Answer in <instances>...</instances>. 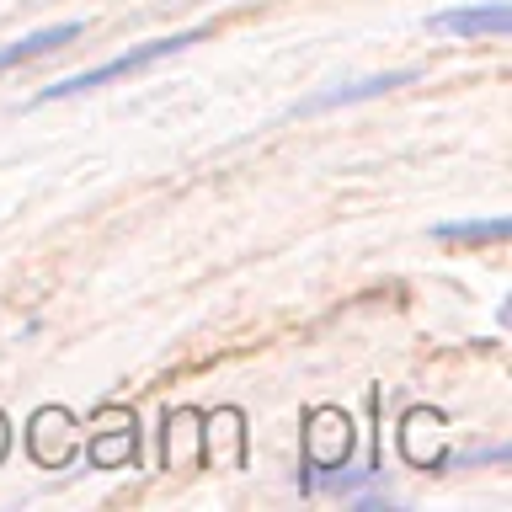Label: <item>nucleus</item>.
Here are the masks:
<instances>
[{
    "label": "nucleus",
    "instance_id": "f257e3e1",
    "mask_svg": "<svg viewBox=\"0 0 512 512\" xmlns=\"http://www.w3.org/2000/svg\"><path fill=\"white\" fill-rule=\"evenodd\" d=\"M203 38H214V27H187V32H171V38H150V43L128 48V54H118V59L96 64V70H80V75H64V80H54V86H43L38 96H32V107H43V102H70V96H86V91H96V86H107V80L139 75V70H150V64L182 54V48L203 43Z\"/></svg>",
    "mask_w": 512,
    "mask_h": 512
},
{
    "label": "nucleus",
    "instance_id": "f03ea898",
    "mask_svg": "<svg viewBox=\"0 0 512 512\" xmlns=\"http://www.w3.org/2000/svg\"><path fill=\"white\" fill-rule=\"evenodd\" d=\"M352 454V422L336 406L310 411V432H304V470H342Z\"/></svg>",
    "mask_w": 512,
    "mask_h": 512
},
{
    "label": "nucleus",
    "instance_id": "7ed1b4c3",
    "mask_svg": "<svg viewBox=\"0 0 512 512\" xmlns=\"http://www.w3.org/2000/svg\"><path fill=\"white\" fill-rule=\"evenodd\" d=\"M512 27V11L502 0L491 6H464V11H432L427 16V32H454V38H507Z\"/></svg>",
    "mask_w": 512,
    "mask_h": 512
},
{
    "label": "nucleus",
    "instance_id": "20e7f679",
    "mask_svg": "<svg viewBox=\"0 0 512 512\" xmlns=\"http://www.w3.org/2000/svg\"><path fill=\"white\" fill-rule=\"evenodd\" d=\"M416 70H390V75H368V80H352V86H331V91H320L310 96V102H299L294 112H331V107H352V102H368V96H384V91H395V86H411Z\"/></svg>",
    "mask_w": 512,
    "mask_h": 512
},
{
    "label": "nucleus",
    "instance_id": "39448f33",
    "mask_svg": "<svg viewBox=\"0 0 512 512\" xmlns=\"http://www.w3.org/2000/svg\"><path fill=\"white\" fill-rule=\"evenodd\" d=\"M80 32H86V22H54V27L27 32V38H16V43L0 48V70H16V64H27V59L59 54V48H64V43H75Z\"/></svg>",
    "mask_w": 512,
    "mask_h": 512
},
{
    "label": "nucleus",
    "instance_id": "423d86ee",
    "mask_svg": "<svg viewBox=\"0 0 512 512\" xmlns=\"http://www.w3.org/2000/svg\"><path fill=\"white\" fill-rule=\"evenodd\" d=\"M75 443H80V432L70 427V416H64L59 406L32 416V454H38L43 464H64L75 454Z\"/></svg>",
    "mask_w": 512,
    "mask_h": 512
},
{
    "label": "nucleus",
    "instance_id": "0eeeda50",
    "mask_svg": "<svg viewBox=\"0 0 512 512\" xmlns=\"http://www.w3.org/2000/svg\"><path fill=\"white\" fill-rule=\"evenodd\" d=\"M198 422H203V416L192 411V406L166 411V470H187V464L198 459V454H192V443L203 438V427H198Z\"/></svg>",
    "mask_w": 512,
    "mask_h": 512
},
{
    "label": "nucleus",
    "instance_id": "6e6552de",
    "mask_svg": "<svg viewBox=\"0 0 512 512\" xmlns=\"http://www.w3.org/2000/svg\"><path fill=\"white\" fill-rule=\"evenodd\" d=\"M112 438H96L91 443V459L96 464H134L139 454V432H134V416H112Z\"/></svg>",
    "mask_w": 512,
    "mask_h": 512
},
{
    "label": "nucleus",
    "instance_id": "1a4fd4ad",
    "mask_svg": "<svg viewBox=\"0 0 512 512\" xmlns=\"http://www.w3.org/2000/svg\"><path fill=\"white\" fill-rule=\"evenodd\" d=\"M507 219H459V224H432V240H507Z\"/></svg>",
    "mask_w": 512,
    "mask_h": 512
},
{
    "label": "nucleus",
    "instance_id": "9d476101",
    "mask_svg": "<svg viewBox=\"0 0 512 512\" xmlns=\"http://www.w3.org/2000/svg\"><path fill=\"white\" fill-rule=\"evenodd\" d=\"M0 459H6V416H0Z\"/></svg>",
    "mask_w": 512,
    "mask_h": 512
}]
</instances>
